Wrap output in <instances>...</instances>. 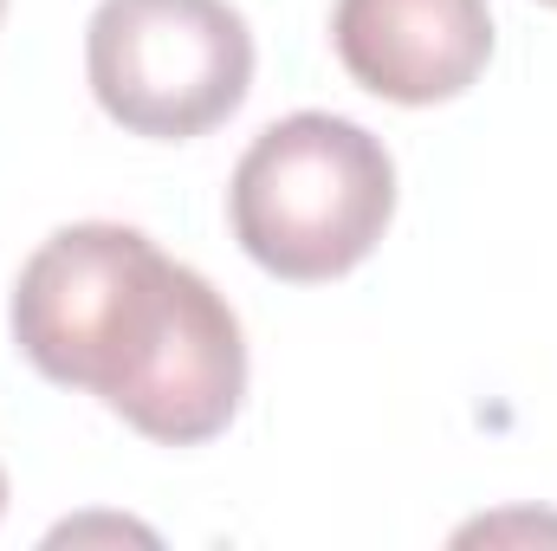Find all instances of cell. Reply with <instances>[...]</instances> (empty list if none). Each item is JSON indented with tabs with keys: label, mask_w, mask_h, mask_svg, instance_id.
<instances>
[{
	"label": "cell",
	"mask_w": 557,
	"mask_h": 551,
	"mask_svg": "<svg viewBox=\"0 0 557 551\" xmlns=\"http://www.w3.org/2000/svg\"><path fill=\"white\" fill-rule=\"evenodd\" d=\"M85 78L131 137L188 143L227 124L253 91V33L227 0H98Z\"/></svg>",
	"instance_id": "3"
},
{
	"label": "cell",
	"mask_w": 557,
	"mask_h": 551,
	"mask_svg": "<svg viewBox=\"0 0 557 551\" xmlns=\"http://www.w3.org/2000/svg\"><path fill=\"white\" fill-rule=\"evenodd\" d=\"M240 254L285 285L344 279L396 221V162L383 137L331 111H292L247 143L227 182Z\"/></svg>",
	"instance_id": "2"
},
{
	"label": "cell",
	"mask_w": 557,
	"mask_h": 551,
	"mask_svg": "<svg viewBox=\"0 0 557 551\" xmlns=\"http://www.w3.org/2000/svg\"><path fill=\"white\" fill-rule=\"evenodd\" d=\"M0 13H7V0H0Z\"/></svg>",
	"instance_id": "6"
},
{
	"label": "cell",
	"mask_w": 557,
	"mask_h": 551,
	"mask_svg": "<svg viewBox=\"0 0 557 551\" xmlns=\"http://www.w3.org/2000/svg\"><path fill=\"white\" fill-rule=\"evenodd\" d=\"M13 344L162 448L227 434L247 396V338L234 305L143 228L72 221L13 279Z\"/></svg>",
	"instance_id": "1"
},
{
	"label": "cell",
	"mask_w": 557,
	"mask_h": 551,
	"mask_svg": "<svg viewBox=\"0 0 557 551\" xmlns=\"http://www.w3.org/2000/svg\"><path fill=\"white\" fill-rule=\"evenodd\" d=\"M545 7H557V0H545Z\"/></svg>",
	"instance_id": "7"
},
{
	"label": "cell",
	"mask_w": 557,
	"mask_h": 551,
	"mask_svg": "<svg viewBox=\"0 0 557 551\" xmlns=\"http://www.w3.org/2000/svg\"><path fill=\"white\" fill-rule=\"evenodd\" d=\"M0 513H7V474H0Z\"/></svg>",
	"instance_id": "5"
},
{
	"label": "cell",
	"mask_w": 557,
	"mask_h": 551,
	"mask_svg": "<svg viewBox=\"0 0 557 551\" xmlns=\"http://www.w3.org/2000/svg\"><path fill=\"white\" fill-rule=\"evenodd\" d=\"M331 46L344 72L389 105H447L493 59L486 0H337Z\"/></svg>",
	"instance_id": "4"
}]
</instances>
